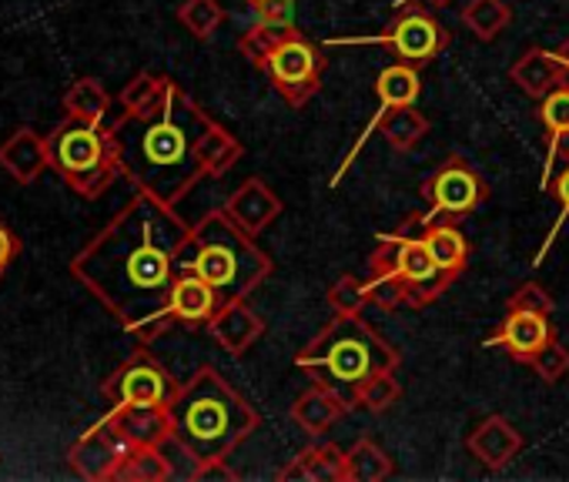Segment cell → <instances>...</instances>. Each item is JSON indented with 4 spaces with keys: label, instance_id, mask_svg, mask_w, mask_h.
Here are the masks:
<instances>
[{
    "label": "cell",
    "instance_id": "6da1fadb",
    "mask_svg": "<svg viewBox=\"0 0 569 482\" xmlns=\"http://www.w3.org/2000/svg\"><path fill=\"white\" fill-rule=\"evenodd\" d=\"M188 238L191 224L174 204L134 191L74 255L71 272L131 335L154 342L174 325L168 299Z\"/></svg>",
    "mask_w": 569,
    "mask_h": 482
},
{
    "label": "cell",
    "instance_id": "7a4b0ae2",
    "mask_svg": "<svg viewBox=\"0 0 569 482\" xmlns=\"http://www.w3.org/2000/svg\"><path fill=\"white\" fill-rule=\"evenodd\" d=\"M208 128L211 118L191 101V94L164 78L154 101L138 111H121L111 124L121 174L138 191L178 208V201L204 181L198 144Z\"/></svg>",
    "mask_w": 569,
    "mask_h": 482
},
{
    "label": "cell",
    "instance_id": "3957f363",
    "mask_svg": "<svg viewBox=\"0 0 569 482\" xmlns=\"http://www.w3.org/2000/svg\"><path fill=\"white\" fill-rule=\"evenodd\" d=\"M168 415L171 439L194 459L198 469L228 462V455L244 439H251L261 422L258 409L214 365H201L191 379L181 382Z\"/></svg>",
    "mask_w": 569,
    "mask_h": 482
},
{
    "label": "cell",
    "instance_id": "277c9868",
    "mask_svg": "<svg viewBox=\"0 0 569 482\" xmlns=\"http://www.w3.org/2000/svg\"><path fill=\"white\" fill-rule=\"evenodd\" d=\"M178 269L204 279L221 295V302H234L248 299L274 272V262L258 249V241L248 231H241L218 208L191 224V238L178 259Z\"/></svg>",
    "mask_w": 569,
    "mask_h": 482
},
{
    "label": "cell",
    "instance_id": "5b68a950",
    "mask_svg": "<svg viewBox=\"0 0 569 482\" xmlns=\"http://www.w3.org/2000/svg\"><path fill=\"white\" fill-rule=\"evenodd\" d=\"M402 362L399 349L386 342L362 315H336L299 355L296 365L312 375V382L329 385L356 409V389L379 375L396 372Z\"/></svg>",
    "mask_w": 569,
    "mask_h": 482
},
{
    "label": "cell",
    "instance_id": "8992f818",
    "mask_svg": "<svg viewBox=\"0 0 569 482\" xmlns=\"http://www.w3.org/2000/svg\"><path fill=\"white\" fill-rule=\"evenodd\" d=\"M48 158L81 198H101L121 178L111 124L68 118L48 134Z\"/></svg>",
    "mask_w": 569,
    "mask_h": 482
},
{
    "label": "cell",
    "instance_id": "52a82bcc",
    "mask_svg": "<svg viewBox=\"0 0 569 482\" xmlns=\"http://www.w3.org/2000/svg\"><path fill=\"white\" fill-rule=\"evenodd\" d=\"M369 272L396 275L406 285V309L432 305L456 282L452 275H446L432 262L426 241H422V231L412 228L409 221H402L399 231H389V234L376 238V252L369 259Z\"/></svg>",
    "mask_w": 569,
    "mask_h": 482
},
{
    "label": "cell",
    "instance_id": "ba28073f",
    "mask_svg": "<svg viewBox=\"0 0 569 482\" xmlns=\"http://www.w3.org/2000/svg\"><path fill=\"white\" fill-rule=\"evenodd\" d=\"M271 88L289 101L292 108L309 104L326 78V54L316 41H309L299 28H289L281 34V41L271 48L264 68Z\"/></svg>",
    "mask_w": 569,
    "mask_h": 482
},
{
    "label": "cell",
    "instance_id": "9c48e42d",
    "mask_svg": "<svg viewBox=\"0 0 569 482\" xmlns=\"http://www.w3.org/2000/svg\"><path fill=\"white\" fill-rule=\"evenodd\" d=\"M349 44H382V48H389L396 54V61L412 64V68H422V64H432L449 48V31L426 8H402V14L382 34H372V38H336V41H329V48H349Z\"/></svg>",
    "mask_w": 569,
    "mask_h": 482
},
{
    "label": "cell",
    "instance_id": "30bf717a",
    "mask_svg": "<svg viewBox=\"0 0 569 482\" xmlns=\"http://www.w3.org/2000/svg\"><path fill=\"white\" fill-rule=\"evenodd\" d=\"M422 194L429 201L426 214H449L459 221L489 201V184L466 158L452 154L422 181Z\"/></svg>",
    "mask_w": 569,
    "mask_h": 482
},
{
    "label": "cell",
    "instance_id": "8fae6325",
    "mask_svg": "<svg viewBox=\"0 0 569 482\" xmlns=\"http://www.w3.org/2000/svg\"><path fill=\"white\" fill-rule=\"evenodd\" d=\"M181 382L148 352H138L128 359L108 382L104 395L111 405H171Z\"/></svg>",
    "mask_w": 569,
    "mask_h": 482
},
{
    "label": "cell",
    "instance_id": "7c38bea8",
    "mask_svg": "<svg viewBox=\"0 0 569 482\" xmlns=\"http://www.w3.org/2000/svg\"><path fill=\"white\" fill-rule=\"evenodd\" d=\"M131 449H134V442L121 432V425L108 412L101 422H94L88 432H81V439L68 452V462L81 479L108 482V479L118 475V469H121V462L128 459Z\"/></svg>",
    "mask_w": 569,
    "mask_h": 482
},
{
    "label": "cell",
    "instance_id": "4fadbf2b",
    "mask_svg": "<svg viewBox=\"0 0 569 482\" xmlns=\"http://www.w3.org/2000/svg\"><path fill=\"white\" fill-rule=\"evenodd\" d=\"M552 325L549 315L542 312H529V309H506V319L499 322V329L482 342V349H502L509 359L529 365L542 345L552 339Z\"/></svg>",
    "mask_w": 569,
    "mask_h": 482
},
{
    "label": "cell",
    "instance_id": "5bb4252c",
    "mask_svg": "<svg viewBox=\"0 0 569 482\" xmlns=\"http://www.w3.org/2000/svg\"><path fill=\"white\" fill-rule=\"evenodd\" d=\"M406 221H409L412 228L422 231V241H426V249H429L432 262H436L446 275L459 279V275L466 272V265H469V241H466V234H462V228H459L456 218H449V214L412 211Z\"/></svg>",
    "mask_w": 569,
    "mask_h": 482
},
{
    "label": "cell",
    "instance_id": "9a60e30c",
    "mask_svg": "<svg viewBox=\"0 0 569 482\" xmlns=\"http://www.w3.org/2000/svg\"><path fill=\"white\" fill-rule=\"evenodd\" d=\"M221 211H224L241 231H248L251 238H258V234L284 211V204H281V198L271 191V184H264L261 178H244V181L228 194V201L221 204Z\"/></svg>",
    "mask_w": 569,
    "mask_h": 482
},
{
    "label": "cell",
    "instance_id": "2e32d148",
    "mask_svg": "<svg viewBox=\"0 0 569 482\" xmlns=\"http://www.w3.org/2000/svg\"><path fill=\"white\" fill-rule=\"evenodd\" d=\"M536 104H539L536 114L546 128V164H542V178H539V188L546 191L552 174L562 164H569V81L552 88Z\"/></svg>",
    "mask_w": 569,
    "mask_h": 482
},
{
    "label": "cell",
    "instance_id": "e0dca14e",
    "mask_svg": "<svg viewBox=\"0 0 569 482\" xmlns=\"http://www.w3.org/2000/svg\"><path fill=\"white\" fill-rule=\"evenodd\" d=\"M522 445H526L522 432H519L506 415H489V419H482V422L466 435V449L472 452V459H476L486 472L506 469V465L522 452Z\"/></svg>",
    "mask_w": 569,
    "mask_h": 482
},
{
    "label": "cell",
    "instance_id": "ac0fdd59",
    "mask_svg": "<svg viewBox=\"0 0 569 482\" xmlns=\"http://www.w3.org/2000/svg\"><path fill=\"white\" fill-rule=\"evenodd\" d=\"M211 339L218 342L221 352L228 355H244L264 332L261 315L248 305V299H234V302H221L218 312L208 322Z\"/></svg>",
    "mask_w": 569,
    "mask_h": 482
},
{
    "label": "cell",
    "instance_id": "d6986e66",
    "mask_svg": "<svg viewBox=\"0 0 569 482\" xmlns=\"http://www.w3.org/2000/svg\"><path fill=\"white\" fill-rule=\"evenodd\" d=\"M218 305H221V295L194 272H181L174 279V289L168 299V312H171L174 325H191V329L208 325L211 315L218 312Z\"/></svg>",
    "mask_w": 569,
    "mask_h": 482
},
{
    "label": "cell",
    "instance_id": "ffe728a7",
    "mask_svg": "<svg viewBox=\"0 0 569 482\" xmlns=\"http://www.w3.org/2000/svg\"><path fill=\"white\" fill-rule=\"evenodd\" d=\"M0 168H4L18 184H31L41 178L44 168H51L48 158V138H41L31 128H18L4 144H0Z\"/></svg>",
    "mask_w": 569,
    "mask_h": 482
},
{
    "label": "cell",
    "instance_id": "44dd1931",
    "mask_svg": "<svg viewBox=\"0 0 569 482\" xmlns=\"http://www.w3.org/2000/svg\"><path fill=\"white\" fill-rule=\"evenodd\" d=\"M349 409H352V405H349L339 392H332V389L322 385V382H312V385L292 402L289 415H292V422H296L306 435H322V432H329Z\"/></svg>",
    "mask_w": 569,
    "mask_h": 482
},
{
    "label": "cell",
    "instance_id": "7402d4cb",
    "mask_svg": "<svg viewBox=\"0 0 569 482\" xmlns=\"http://www.w3.org/2000/svg\"><path fill=\"white\" fill-rule=\"evenodd\" d=\"M509 81H512L522 94H529L532 101H539V98H546L552 88H559V84L569 81V78H566V68H562V61H559L556 51L532 48V51H526V54L509 68Z\"/></svg>",
    "mask_w": 569,
    "mask_h": 482
},
{
    "label": "cell",
    "instance_id": "603a6c76",
    "mask_svg": "<svg viewBox=\"0 0 569 482\" xmlns=\"http://www.w3.org/2000/svg\"><path fill=\"white\" fill-rule=\"evenodd\" d=\"M342 472H346V449H339L336 442H316L284 465L278 479L281 482H342Z\"/></svg>",
    "mask_w": 569,
    "mask_h": 482
},
{
    "label": "cell",
    "instance_id": "cb8c5ba5",
    "mask_svg": "<svg viewBox=\"0 0 569 482\" xmlns=\"http://www.w3.org/2000/svg\"><path fill=\"white\" fill-rule=\"evenodd\" d=\"M111 415L134 445H164L171 439V415L164 405H111Z\"/></svg>",
    "mask_w": 569,
    "mask_h": 482
},
{
    "label": "cell",
    "instance_id": "d4e9b609",
    "mask_svg": "<svg viewBox=\"0 0 569 482\" xmlns=\"http://www.w3.org/2000/svg\"><path fill=\"white\" fill-rule=\"evenodd\" d=\"M396 472L389 452L362 435L359 442H352V449H346V472H342V482H382Z\"/></svg>",
    "mask_w": 569,
    "mask_h": 482
},
{
    "label": "cell",
    "instance_id": "484cf974",
    "mask_svg": "<svg viewBox=\"0 0 569 482\" xmlns=\"http://www.w3.org/2000/svg\"><path fill=\"white\" fill-rule=\"evenodd\" d=\"M241 154H244L241 141L228 128H221L218 121H211V128L201 134V144H198V161L204 168V178L228 174L241 161Z\"/></svg>",
    "mask_w": 569,
    "mask_h": 482
},
{
    "label": "cell",
    "instance_id": "4316f807",
    "mask_svg": "<svg viewBox=\"0 0 569 482\" xmlns=\"http://www.w3.org/2000/svg\"><path fill=\"white\" fill-rule=\"evenodd\" d=\"M64 111H68V118H78V121L108 124L111 94L98 78H78L64 94Z\"/></svg>",
    "mask_w": 569,
    "mask_h": 482
},
{
    "label": "cell",
    "instance_id": "83f0119b",
    "mask_svg": "<svg viewBox=\"0 0 569 482\" xmlns=\"http://www.w3.org/2000/svg\"><path fill=\"white\" fill-rule=\"evenodd\" d=\"M114 479L118 482H164V479H174V465L164 445H134Z\"/></svg>",
    "mask_w": 569,
    "mask_h": 482
},
{
    "label": "cell",
    "instance_id": "f1b7e54d",
    "mask_svg": "<svg viewBox=\"0 0 569 482\" xmlns=\"http://www.w3.org/2000/svg\"><path fill=\"white\" fill-rule=\"evenodd\" d=\"M419 91H422L419 68L402 64V61L382 68L379 78H376V98H379V104H386V108L416 104V101H419Z\"/></svg>",
    "mask_w": 569,
    "mask_h": 482
},
{
    "label": "cell",
    "instance_id": "f546056e",
    "mask_svg": "<svg viewBox=\"0 0 569 482\" xmlns=\"http://www.w3.org/2000/svg\"><path fill=\"white\" fill-rule=\"evenodd\" d=\"M462 24L466 31H472V38L489 44L512 24V8L506 0H469L462 8Z\"/></svg>",
    "mask_w": 569,
    "mask_h": 482
},
{
    "label": "cell",
    "instance_id": "4dcf8cb0",
    "mask_svg": "<svg viewBox=\"0 0 569 482\" xmlns=\"http://www.w3.org/2000/svg\"><path fill=\"white\" fill-rule=\"evenodd\" d=\"M402 399V382L396 379V372H379L372 379H366L359 389H356V409H366L372 415H382L389 412L396 402Z\"/></svg>",
    "mask_w": 569,
    "mask_h": 482
},
{
    "label": "cell",
    "instance_id": "1f68e13d",
    "mask_svg": "<svg viewBox=\"0 0 569 482\" xmlns=\"http://www.w3.org/2000/svg\"><path fill=\"white\" fill-rule=\"evenodd\" d=\"M178 21L191 38L208 41L224 24V8L218 4V0H184V4L178 8Z\"/></svg>",
    "mask_w": 569,
    "mask_h": 482
},
{
    "label": "cell",
    "instance_id": "d6a6232c",
    "mask_svg": "<svg viewBox=\"0 0 569 482\" xmlns=\"http://www.w3.org/2000/svg\"><path fill=\"white\" fill-rule=\"evenodd\" d=\"M329 305L336 315H362L369 309V282L362 275H342L329 289Z\"/></svg>",
    "mask_w": 569,
    "mask_h": 482
},
{
    "label": "cell",
    "instance_id": "836d02e7",
    "mask_svg": "<svg viewBox=\"0 0 569 482\" xmlns=\"http://www.w3.org/2000/svg\"><path fill=\"white\" fill-rule=\"evenodd\" d=\"M296 28V24H292ZM289 31V28H274V24H254V28H248L241 38H238V51L261 71L264 68V61H268V54H271V48L281 41V34Z\"/></svg>",
    "mask_w": 569,
    "mask_h": 482
},
{
    "label": "cell",
    "instance_id": "e575fe53",
    "mask_svg": "<svg viewBox=\"0 0 569 482\" xmlns=\"http://www.w3.org/2000/svg\"><path fill=\"white\" fill-rule=\"evenodd\" d=\"M556 201H559V218H556V224L549 228V234H546V241H542V249L536 252V259H532V265L539 269L542 262H546V255H549V249L556 245V234L562 231V224L569 221V164H562L556 174H552V181H549V188H546Z\"/></svg>",
    "mask_w": 569,
    "mask_h": 482
},
{
    "label": "cell",
    "instance_id": "d590c367",
    "mask_svg": "<svg viewBox=\"0 0 569 482\" xmlns=\"http://www.w3.org/2000/svg\"><path fill=\"white\" fill-rule=\"evenodd\" d=\"M529 365H532V372L539 375V382L556 385V382H562V379L569 375V349L552 335V339L542 345V352H539Z\"/></svg>",
    "mask_w": 569,
    "mask_h": 482
},
{
    "label": "cell",
    "instance_id": "8d00e7d4",
    "mask_svg": "<svg viewBox=\"0 0 569 482\" xmlns=\"http://www.w3.org/2000/svg\"><path fill=\"white\" fill-rule=\"evenodd\" d=\"M366 282H369V305H376V309H382V312L402 309V305H406V285H402L396 275L369 272Z\"/></svg>",
    "mask_w": 569,
    "mask_h": 482
},
{
    "label": "cell",
    "instance_id": "74e56055",
    "mask_svg": "<svg viewBox=\"0 0 569 482\" xmlns=\"http://www.w3.org/2000/svg\"><path fill=\"white\" fill-rule=\"evenodd\" d=\"M161 88H164V78H161V74L141 71L138 78H131V81L124 84L118 104H121V111H138V108H144L148 101H154V94H158Z\"/></svg>",
    "mask_w": 569,
    "mask_h": 482
},
{
    "label": "cell",
    "instance_id": "f35d334b",
    "mask_svg": "<svg viewBox=\"0 0 569 482\" xmlns=\"http://www.w3.org/2000/svg\"><path fill=\"white\" fill-rule=\"evenodd\" d=\"M506 309H529V312L552 315V299H549V292H546L539 282H522V285L512 292V299H509Z\"/></svg>",
    "mask_w": 569,
    "mask_h": 482
},
{
    "label": "cell",
    "instance_id": "ab89813d",
    "mask_svg": "<svg viewBox=\"0 0 569 482\" xmlns=\"http://www.w3.org/2000/svg\"><path fill=\"white\" fill-rule=\"evenodd\" d=\"M261 24H274V28H292L296 24V0H264V4L254 8Z\"/></svg>",
    "mask_w": 569,
    "mask_h": 482
},
{
    "label": "cell",
    "instance_id": "60d3db41",
    "mask_svg": "<svg viewBox=\"0 0 569 482\" xmlns=\"http://www.w3.org/2000/svg\"><path fill=\"white\" fill-rule=\"evenodd\" d=\"M18 252H21V241H18V234L0 221V269H8L14 259H18Z\"/></svg>",
    "mask_w": 569,
    "mask_h": 482
},
{
    "label": "cell",
    "instance_id": "b9f144b4",
    "mask_svg": "<svg viewBox=\"0 0 569 482\" xmlns=\"http://www.w3.org/2000/svg\"><path fill=\"white\" fill-rule=\"evenodd\" d=\"M556 54H559V61H562V68H566V78H569V38L556 48Z\"/></svg>",
    "mask_w": 569,
    "mask_h": 482
},
{
    "label": "cell",
    "instance_id": "7bdbcfd3",
    "mask_svg": "<svg viewBox=\"0 0 569 482\" xmlns=\"http://www.w3.org/2000/svg\"><path fill=\"white\" fill-rule=\"evenodd\" d=\"M412 4V0H396V8L402 11V8H409ZM432 4H449V0H432Z\"/></svg>",
    "mask_w": 569,
    "mask_h": 482
},
{
    "label": "cell",
    "instance_id": "ee69618b",
    "mask_svg": "<svg viewBox=\"0 0 569 482\" xmlns=\"http://www.w3.org/2000/svg\"><path fill=\"white\" fill-rule=\"evenodd\" d=\"M248 4H251V8H258V4H264V0H248Z\"/></svg>",
    "mask_w": 569,
    "mask_h": 482
},
{
    "label": "cell",
    "instance_id": "f6af8a7d",
    "mask_svg": "<svg viewBox=\"0 0 569 482\" xmlns=\"http://www.w3.org/2000/svg\"><path fill=\"white\" fill-rule=\"evenodd\" d=\"M0 275H4V269H0Z\"/></svg>",
    "mask_w": 569,
    "mask_h": 482
}]
</instances>
